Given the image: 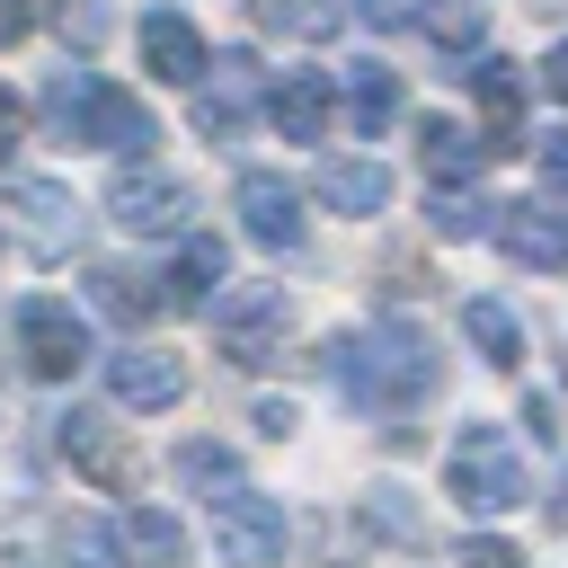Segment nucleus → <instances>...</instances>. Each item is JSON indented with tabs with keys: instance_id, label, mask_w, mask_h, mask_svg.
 <instances>
[{
	"instance_id": "nucleus-1",
	"label": "nucleus",
	"mask_w": 568,
	"mask_h": 568,
	"mask_svg": "<svg viewBox=\"0 0 568 568\" xmlns=\"http://www.w3.org/2000/svg\"><path fill=\"white\" fill-rule=\"evenodd\" d=\"M320 373L337 382L346 408H373V417H408V408H426L435 382H444L426 328H408V320H382V328H364V337H328V346H320Z\"/></svg>"
},
{
	"instance_id": "nucleus-2",
	"label": "nucleus",
	"mask_w": 568,
	"mask_h": 568,
	"mask_svg": "<svg viewBox=\"0 0 568 568\" xmlns=\"http://www.w3.org/2000/svg\"><path fill=\"white\" fill-rule=\"evenodd\" d=\"M44 124H53L62 142H89V151H142V160H151V142H160L151 106H142L133 89L98 80V71H53V80H44Z\"/></svg>"
},
{
	"instance_id": "nucleus-3",
	"label": "nucleus",
	"mask_w": 568,
	"mask_h": 568,
	"mask_svg": "<svg viewBox=\"0 0 568 568\" xmlns=\"http://www.w3.org/2000/svg\"><path fill=\"white\" fill-rule=\"evenodd\" d=\"M444 497H453V506H470V515H515V506L532 497V479H524V453H515V444H506L488 417H470V426L453 435Z\"/></svg>"
},
{
	"instance_id": "nucleus-4",
	"label": "nucleus",
	"mask_w": 568,
	"mask_h": 568,
	"mask_svg": "<svg viewBox=\"0 0 568 568\" xmlns=\"http://www.w3.org/2000/svg\"><path fill=\"white\" fill-rule=\"evenodd\" d=\"M284 328H293V302H284V284H231V293L213 302V346H222L240 373L275 364V355H284Z\"/></svg>"
},
{
	"instance_id": "nucleus-5",
	"label": "nucleus",
	"mask_w": 568,
	"mask_h": 568,
	"mask_svg": "<svg viewBox=\"0 0 568 568\" xmlns=\"http://www.w3.org/2000/svg\"><path fill=\"white\" fill-rule=\"evenodd\" d=\"M53 453H62L89 488H106V497L142 488V462H133V444H124V426H115L106 408H62V417H53Z\"/></svg>"
},
{
	"instance_id": "nucleus-6",
	"label": "nucleus",
	"mask_w": 568,
	"mask_h": 568,
	"mask_svg": "<svg viewBox=\"0 0 568 568\" xmlns=\"http://www.w3.org/2000/svg\"><path fill=\"white\" fill-rule=\"evenodd\" d=\"M18 364L36 382H71L89 364V320L71 302H53V293H27L18 302Z\"/></svg>"
},
{
	"instance_id": "nucleus-7",
	"label": "nucleus",
	"mask_w": 568,
	"mask_h": 568,
	"mask_svg": "<svg viewBox=\"0 0 568 568\" xmlns=\"http://www.w3.org/2000/svg\"><path fill=\"white\" fill-rule=\"evenodd\" d=\"M213 559H222V568H275V559H284V506H275L266 488L213 497Z\"/></svg>"
},
{
	"instance_id": "nucleus-8",
	"label": "nucleus",
	"mask_w": 568,
	"mask_h": 568,
	"mask_svg": "<svg viewBox=\"0 0 568 568\" xmlns=\"http://www.w3.org/2000/svg\"><path fill=\"white\" fill-rule=\"evenodd\" d=\"M106 213L124 222V231H142V240H186V213H195V195H186V178H169V169H115V186H106Z\"/></svg>"
},
{
	"instance_id": "nucleus-9",
	"label": "nucleus",
	"mask_w": 568,
	"mask_h": 568,
	"mask_svg": "<svg viewBox=\"0 0 568 568\" xmlns=\"http://www.w3.org/2000/svg\"><path fill=\"white\" fill-rule=\"evenodd\" d=\"M497 248L515 266H541V275H568V213L550 195H515L497 204Z\"/></svg>"
},
{
	"instance_id": "nucleus-10",
	"label": "nucleus",
	"mask_w": 568,
	"mask_h": 568,
	"mask_svg": "<svg viewBox=\"0 0 568 568\" xmlns=\"http://www.w3.org/2000/svg\"><path fill=\"white\" fill-rule=\"evenodd\" d=\"M142 71L169 80V89H195V80L213 71V53H204V36H195L186 9H151V18H142Z\"/></svg>"
},
{
	"instance_id": "nucleus-11",
	"label": "nucleus",
	"mask_w": 568,
	"mask_h": 568,
	"mask_svg": "<svg viewBox=\"0 0 568 568\" xmlns=\"http://www.w3.org/2000/svg\"><path fill=\"white\" fill-rule=\"evenodd\" d=\"M231 204H240V231H248L257 248H302V195H293L275 169H248V178L231 186Z\"/></svg>"
},
{
	"instance_id": "nucleus-12",
	"label": "nucleus",
	"mask_w": 568,
	"mask_h": 568,
	"mask_svg": "<svg viewBox=\"0 0 568 568\" xmlns=\"http://www.w3.org/2000/svg\"><path fill=\"white\" fill-rule=\"evenodd\" d=\"M9 213H18V240H27L36 257H62V248L80 240V204H71V186H53V178H18V186H9Z\"/></svg>"
},
{
	"instance_id": "nucleus-13",
	"label": "nucleus",
	"mask_w": 568,
	"mask_h": 568,
	"mask_svg": "<svg viewBox=\"0 0 568 568\" xmlns=\"http://www.w3.org/2000/svg\"><path fill=\"white\" fill-rule=\"evenodd\" d=\"M462 80H470V98L488 115V151H524V71L506 53H479Z\"/></svg>"
},
{
	"instance_id": "nucleus-14",
	"label": "nucleus",
	"mask_w": 568,
	"mask_h": 568,
	"mask_svg": "<svg viewBox=\"0 0 568 568\" xmlns=\"http://www.w3.org/2000/svg\"><path fill=\"white\" fill-rule=\"evenodd\" d=\"M106 390L124 408H169V399H186V364L160 346H124V355H106Z\"/></svg>"
},
{
	"instance_id": "nucleus-15",
	"label": "nucleus",
	"mask_w": 568,
	"mask_h": 568,
	"mask_svg": "<svg viewBox=\"0 0 568 568\" xmlns=\"http://www.w3.org/2000/svg\"><path fill=\"white\" fill-rule=\"evenodd\" d=\"M328 106H337V89H328L320 71H284V80L266 89V124H275L284 142H320V133H328Z\"/></svg>"
},
{
	"instance_id": "nucleus-16",
	"label": "nucleus",
	"mask_w": 568,
	"mask_h": 568,
	"mask_svg": "<svg viewBox=\"0 0 568 568\" xmlns=\"http://www.w3.org/2000/svg\"><path fill=\"white\" fill-rule=\"evenodd\" d=\"M479 160H488V142H479L470 124H453V115H426V124H417V169H426L435 186L462 195V186L479 178Z\"/></svg>"
},
{
	"instance_id": "nucleus-17",
	"label": "nucleus",
	"mask_w": 568,
	"mask_h": 568,
	"mask_svg": "<svg viewBox=\"0 0 568 568\" xmlns=\"http://www.w3.org/2000/svg\"><path fill=\"white\" fill-rule=\"evenodd\" d=\"M222 275H231L222 231H186V240H178V266H169L160 284H169V302H178V311H213V302H222V293H213Z\"/></svg>"
},
{
	"instance_id": "nucleus-18",
	"label": "nucleus",
	"mask_w": 568,
	"mask_h": 568,
	"mask_svg": "<svg viewBox=\"0 0 568 568\" xmlns=\"http://www.w3.org/2000/svg\"><path fill=\"white\" fill-rule=\"evenodd\" d=\"M337 106H346L355 142L390 133V124H399V71H390V62H355V71L337 80Z\"/></svg>"
},
{
	"instance_id": "nucleus-19",
	"label": "nucleus",
	"mask_w": 568,
	"mask_h": 568,
	"mask_svg": "<svg viewBox=\"0 0 568 568\" xmlns=\"http://www.w3.org/2000/svg\"><path fill=\"white\" fill-rule=\"evenodd\" d=\"M195 133L204 142H240L248 133V53H222L213 62V89L195 98Z\"/></svg>"
},
{
	"instance_id": "nucleus-20",
	"label": "nucleus",
	"mask_w": 568,
	"mask_h": 568,
	"mask_svg": "<svg viewBox=\"0 0 568 568\" xmlns=\"http://www.w3.org/2000/svg\"><path fill=\"white\" fill-rule=\"evenodd\" d=\"M89 302L106 320H124V328H151L169 311V284L160 275H133V266H89Z\"/></svg>"
},
{
	"instance_id": "nucleus-21",
	"label": "nucleus",
	"mask_w": 568,
	"mask_h": 568,
	"mask_svg": "<svg viewBox=\"0 0 568 568\" xmlns=\"http://www.w3.org/2000/svg\"><path fill=\"white\" fill-rule=\"evenodd\" d=\"M311 186H320V204H337V213H382V204H390V169L364 160V151H355V160H320Z\"/></svg>"
},
{
	"instance_id": "nucleus-22",
	"label": "nucleus",
	"mask_w": 568,
	"mask_h": 568,
	"mask_svg": "<svg viewBox=\"0 0 568 568\" xmlns=\"http://www.w3.org/2000/svg\"><path fill=\"white\" fill-rule=\"evenodd\" d=\"M462 337H470L497 373H515V364H524V320H515L506 302H488V293H470V302H462Z\"/></svg>"
},
{
	"instance_id": "nucleus-23",
	"label": "nucleus",
	"mask_w": 568,
	"mask_h": 568,
	"mask_svg": "<svg viewBox=\"0 0 568 568\" xmlns=\"http://www.w3.org/2000/svg\"><path fill=\"white\" fill-rule=\"evenodd\" d=\"M124 541H133V559H151V568H186V532H178V515H160V506H133Z\"/></svg>"
},
{
	"instance_id": "nucleus-24",
	"label": "nucleus",
	"mask_w": 568,
	"mask_h": 568,
	"mask_svg": "<svg viewBox=\"0 0 568 568\" xmlns=\"http://www.w3.org/2000/svg\"><path fill=\"white\" fill-rule=\"evenodd\" d=\"M124 550H133V541H124L115 524H98V515H71V524H62V559H71V568H124Z\"/></svg>"
},
{
	"instance_id": "nucleus-25",
	"label": "nucleus",
	"mask_w": 568,
	"mask_h": 568,
	"mask_svg": "<svg viewBox=\"0 0 568 568\" xmlns=\"http://www.w3.org/2000/svg\"><path fill=\"white\" fill-rule=\"evenodd\" d=\"M444 53H470L479 44V0H426V18H417Z\"/></svg>"
},
{
	"instance_id": "nucleus-26",
	"label": "nucleus",
	"mask_w": 568,
	"mask_h": 568,
	"mask_svg": "<svg viewBox=\"0 0 568 568\" xmlns=\"http://www.w3.org/2000/svg\"><path fill=\"white\" fill-rule=\"evenodd\" d=\"M178 479L186 488H240V462H231V444H178Z\"/></svg>"
},
{
	"instance_id": "nucleus-27",
	"label": "nucleus",
	"mask_w": 568,
	"mask_h": 568,
	"mask_svg": "<svg viewBox=\"0 0 568 568\" xmlns=\"http://www.w3.org/2000/svg\"><path fill=\"white\" fill-rule=\"evenodd\" d=\"M426 213H435V231H444V240H470V231H497V213H488V204H470V195H435Z\"/></svg>"
},
{
	"instance_id": "nucleus-28",
	"label": "nucleus",
	"mask_w": 568,
	"mask_h": 568,
	"mask_svg": "<svg viewBox=\"0 0 568 568\" xmlns=\"http://www.w3.org/2000/svg\"><path fill=\"white\" fill-rule=\"evenodd\" d=\"M62 36H71V44H98V36H106V9H98V0H62Z\"/></svg>"
},
{
	"instance_id": "nucleus-29",
	"label": "nucleus",
	"mask_w": 568,
	"mask_h": 568,
	"mask_svg": "<svg viewBox=\"0 0 568 568\" xmlns=\"http://www.w3.org/2000/svg\"><path fill=\"white\" fill-rule=\"evenodd\" d=\"M462 568H532V559H524L515 541H488V532H479V541H462Z\"/></svg>"
},
{
	"instance_id": "nucleus-30",
	"label": "nucleus",
	"mask_w": 568,
	"mask_h": 568,
	"mask_svg": "<svg viewBox=\"0 0 568 568\" xmlns=\"http://www.w3.org/2000/svg\"><path fill=\"white\" fill-rule=\"evenodd\" d=\"M355 18H364V27H417L426 9H417V0H355Z\"/></svg>"
},
{
	"instance_id": "nucleus-31",
	"label": "nucleus",
	"mask_w": 568,
	"mask_h": 568,
	"mask_svg": "<svg viewBox=\"0 0 568 568\" xmlns=\"http://www.w3.org/2000/svg\"><path fill=\"white\" fill-rule=\"evenodd\" d=\"M541 178H550V195H568V124L541 142Z\"/></svg>"
},
{
	"instance_id": "nucleus-32",
	"label": "nucleus",
	"mask_w": 568,
	"mask_h": 568,
	"mask_svg": "<svg viewBox=\"0 0 568 568\" xmlns=\"http://www.w3.org/2000/svg\"><path fill=\"white\" fill-rule=\"evenodd\" d=\"M18 142H27V106L0 89V160H18Z\"/></svg>"
},
{
	"instance_id": "nucleus-33",
	"label": "nucleus",
	"mask_w": 568,
	"mask_h": 568,
	"mask_svg": "<svg viewBox=\"0 0 568 568\" xmlns=\"http://www.w3.org/2000/svg\"><path fill=\"white\" fill-rule=\"evenodd\" d=\"M541 89H550V98H559V106H568V36H559V44H550V53H541Z\"/></svg>"
},
{
	"instance_id": "nucleus-34",
	"label": "nucleus",
	"mask_w": 568,
	"mask_h": 568,
	"mask_svg": "<svg viewBox=\"0 0 568 568\" xmlns=\"http://www.w3.org/2000/svg\"><path fill=\"white\" fill-rule=\"evenodd\" d=\"M27 27H36V9H27V0H0V44H18Z\"/></svg>"
},
{
	"instance_id": "nucleus-35",
	"label": "nucleus",
	"mask_w": 568,
	"mask_h": 568,
	"mask_svg": "<svg viewBox=\"0 0 568 568\" xmlns=\"http://www.w3.org/2000/svg\"><path fill=\"white\" fill-rule=\"evenodd\" d=\"M559 515H568V479H559Z\"/></svg>"
}]
</instances>
